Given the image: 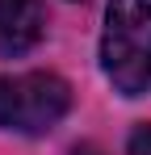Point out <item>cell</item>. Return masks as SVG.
I'll return each instance as SVG.
<instances>
[{
    "mask_svg": "<svg viewBox=\"0 0 151 155\" xmlns=\"http://www.w3.org/2000/svg\"><path fill=\"white\" fill-rule=\"evenodd\" d=\"M101 67L126 97L151 84V0H109L101 34Z\"/></svg>",
    "mask_w": 151,
    "mask_h": 155,
    "instance_id": "1",
    "label": "cell"
},
{
    "mask_svg": "<svg viewBox=\"0 0 151 155\" xmlns=\"http://www.w3.org/2000/svg\"><path fill=\"white\" fill-rule=\"evenodd\" d=\"M72 109V88L50 71L0 76V126L17 134H46Z\"/></svg>",
    "mask_w": 151,
    "mask_h": 155,
    "instance_id": "2",
    "label": "cell"
},
{
    "mask_svg": "<svg viewBox=\"0 0 151 155\" xmlns=\"http://www.w3.org/2000/svg\"><path fill=\"white\" fill-rule=\"evenodd\" d=\"M46 8L42 0H0V54L17 59L42 42Z\"/></svg>",
    "mask_w": 151,
    "mask_h": 155,
    "instance_id": "3",
    "label": "cell"
},
{
    "mask_svg": "<svg viewBox=\"0 0 151 155\" xmlns=\"http://www.w3.org/2000/svg\"><path fill=\"white\" fill-rule=\"evenodd\" d=\"M130 155H151V126H139L130 134Z\"/></svg>",
    "mask_w": 151,
    "mask_h": 155,
    "instance_id": "4",
    "label": "cell"
},
{
    "mask_svg": "<svg viewBox=\"0 0 151 155\" xmlns=\"http://www.w3.org/2000/svg\"><path fill=\"white\" fill-rule=\"evenodd\" d=\"M72 155H101V151H97V147H76Z\"/></svg>",
    "mask_w": 151,
    "mask_h": 155,
    "instance_id": "5",
    "label": "cell"
}]
</instances>
